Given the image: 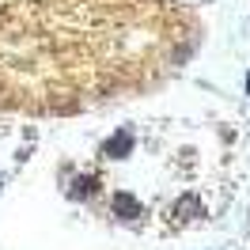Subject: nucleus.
Instances as JSON below:
<instances>
[{
    "label": "nucleus",
    "instance_id": "nucleus-3",
    "mask_svg": "<svg viewBox=\"0 0 250 250\" xmlns=\"http://www.w3.org/2000/svg\"><path fill=\"white\" fill-rule=\"evenodd\" d=\"M83 193H95V178H76V186H72V197H83Z\"/></svg>",
    "mask_w": 250,
    "mask_h": 250
},
{
    "label": "nucleus",
    "instance_id": "nucleus-2",
    "mask_svg": "<svg viewBox=\"0 0 250 250\" xmlns=\"http://www.w3.org/2000/svg\"><path fill=\"white\" fill-rule=\"evenodd\" d=\"M114 212L122 220H133V216H141V201L129 197V193H118V197H114Z\"/></svg>",
    "mask_w": 250,
    "mask_h": 250
},
{
    "label": "nucleus",
    "instance_id": "nucleus-4",
    "mask_svg": "<svg viewBox=\"0 0 250 250\" xmlns=\"http://www.w3.org/2000/svg\"><path fill=\"white\" fill-rule=\"evenodd\" d=\"M247 91H250V76H247Z\"/></svg>",
    "mask_w": 250,
    "mask_h": 250
},
{
    "label": "nucleus",
    "instance_id": "nucleus-1",
    "mask_svg": "<svg viewBox=\"0 0 250 250\" xmlns=\"http://www.w3.org/2000/svg\"><path fill=\"white\" fill-rule=\"evenodd\" d=\"M129 152H133V133H129V129L114 133V137L103 144V156H106V159H125Z\"/></svg>",
    "mask_w": 250,
    "mask_h": 250
}]
</instances>
